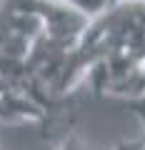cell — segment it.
Returning <instances> with one entry per match:
<instances>
[{"mask_svg":"<svg viewBox=\"0 0 145 150\" xmlns=\"http://www.w3.org/2000/svg\"><path fill=\"white\" fill-rule=\"evenodd\" d=\"M55 150H90V145H88L80 135H75L73 130H68V133L63 135V140L58 143V148H55Z\"/></svg>","mask_w":145,"mask_h":150,"instance_id":"7a4b0ae2","label":"cell"},{"mask_svg":"<svg viewBox=\"0 0 145 150\" xmlns=\"http://www.w3.org/2000/svg\"><path fill=\"white\" fill-rule=\"evenodd\" d=\"M113 150H145V138H140V140H120Z\"/></svg>","mask_w":145,"mask_h":150,"instance_id":"3957f363","label":"cell"},{"mask_svg":"<svg viewBox=\"0 0 145 150\" xmlns=\"http://www.w3.org/2000/svg\"><path fill=\"white\" fill-rule=\"evenodd\" d=\"M140 128H143V138H145V118L140 120Z\"/></svg>","mask_w":145,"mask_h":150,"instance_id":"277c9868","label":"cell"},{"mask_svg":"<svg viewBox=\"0 0 145 150\" xmlns=\"http://www.w3.org/2000/svg\"><path fill=\"white\" fill-rule=\"evenodd\" d=\"M3 3H5V0H0V8H3Z\"/></svg>","mask_w":145,"mask_h":150,"instance_id":"5b68a950","label":"cell"},{"mask_svg":"<svg viewBox=\"0 0 145 150\" xmlns=\"http://www.w3.org/2000/svg\"><path fill=\"white\" fill-rule=\"evenodd\" d=\"M0 123L3 125H40L45 135L58 128L50 110L38 103L23 85L0 73Z\"/></svg>","mask_w":145,"mask_h":150,"instance_id":"6da1fadb","label":"cell"}]
</instances>
